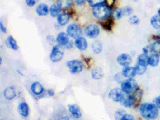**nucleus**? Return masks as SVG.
Segmentation results:
<instances>
[{"instance_id":"10","label":"nucleus","mask_w":160,"mask_h":120,"mask_svg":"<svg viewBox=\"0 0 160 120\" xmlns=\"http://www.w3.org/2000/svg\"><path fill=\"white\" fill-rule=\"evenodd\" d=\"M120 103L121 104L122 106L125 108H132L136 106L137 101L133 95H125V96Z\"/></svg>"},{"instance_id":"19","label":"nucleus","mask_w":160,"mask_h":120,"mask_svg":"<svg viewBox=\"0 0 160 120\" xmlns=\"http://www.w3.org/2000/svg\"><path fill=\"white\" fill-rule=\"evenodd\" d=\"M18 112L21 117H27L29 115V105L26 102H21L18 105Z\"/></svg>"},{"instance_id":"3","label":"nucleus","mask_w":160,"mask_h":120,"mask_svg":"<svg viewBox=\"0 0 160 120\" xmlns=\"http://www.w3.org/2000/svg\"><path fill=\"white\" fill-rule=\"evenodd\" d=\"M138 88L139 86L134 78H127L120 84V89L125 95H133Z\"/></svg>"},{"instance_id":"47","label":"nucleus","mask_w":160,"mask_h":120,"mask_svg":"<svg viewBox=\"0 0 160 120\" xmlns=\"http://www.w3.org/2000/svg\"><path fill=\"white\" fill-rule=\"evenodd\" d=\"M74 45H75V44H74V42H73L72 41H69V43H68L66 45L65 47H64V48H65V49H71L73 47Z\"/></svg>"},{"instance_id":"11","label":"nucleus","mask_w":160,"mask_h":120,"mask_svg":"<svg viewBox=\"0 0 160 120\" xmlns=\"http://www.w3.org/2000/svg\"><path fill=\"white\" fill-rule=\"evenodd\" d=\"M55 39H56L57 44H59V46L63 47H64L69 43V41H70L69 40V35L67 33H64V32L59 33L57 35V37Z\"/></svg>"},{"instance_id":"43","label":"nucleus","mask_w":160,"mask_h":120,"mask_svg":"<svg viewBox=\"0 0 160 120\" xmlns=\"http://www.w3.org/2000/svg\"><path fill=\"white\" fill-rule=\"evenodd\" d=\"M115 2H116V0H106V5L109 6V7H111V9L113 8V7H114V5H115Z\"/></svg>"},{"instance_id":"21","label":"nucleus","mask_w":160,"mask_h":120,"mask_svg":"<svg viewBox=\"0 0 160 120\" xmlns=\"http://www.w3.org/2000/svg\"><path fill=\"white\" fill-rule=\"evenodd\" d=\"M5 44L7 47L13 49V50L17 51L19 49V46L17 44V42L12 35H9L8 37H7V39L5 40Z\"/></svg>"},{"instance_id":"31","label":"nucleus","mask_w":160,"mask_h":120,"mask_svg":"<svg viewBox=\"0 0 160 120\" xmlns=\"http://www.w3.org/2000/svg\"><path fill=\"white\" fill-rule=\"evenodd\" d=\"M133 95L134 96L136 101H137V105H138V104H139V103H140V101L142 100V98H143V89L138 88V89H137V91H136L133 94Z\"/></svg>"},{"instance_id":"50","label":"nucleus","mask_w":160,"mask_h":120,"mask_svg":"<svg viewBox=\"0 0 160 120\" xmlns=\"http://www.w3.org/2000/svg\"><path fill=\"white\" fill-rule=\"evenodd\" d=\"M157 14L158 15H159V16L160 17V7L159 9H158V11H157Z\"/></svg>"},{"instance_id":"8","label":"nucleus","mask_w":160,"mask_h":120,"mask_svg":"<svg viewBox=\"0 0 160 120\" xmlns=\"http://www.w3.org/2000/svg\"><path fill=\"white\" fill-rule=\"evenodd\" d=\"M124 96L125 94L123 93L121 89L119 88H115L111 89L109 93V98L115 103H120Z\"/></svg>"},{"instance_id":"39","label":"nucleus","mask_w":160,"mask_h":120,"mask_svg":"<svg viewBox=\"0 0 160 120\" xmlns=\"http://www.w3.org/2000/svg\"><path fill=\"white\" fill-rule=\"evenodd\" d=\"M123 78H124V76L123 75V74H122V72H119V73L116 74L115 76V81H117V83H120V84H121L122 82L124 81Z\"/></svg>"},{"instance_id":"7","label":"nucleus","mask_w":160,"mask_h":120,"mask_svg":"<svg viewBox=\"0 0 160 120\" xmlns=\"http://www.w3.org/2000/svg\"><path fill=\"white\" fill-rule=\"evenodd\" d=\"M84 34L89 39H95L100 35V28L96 24H89L84 28Z\"/></svg>"},{"instance_id":"37","label":"nucleus","mask_w":160,"mask_h":120,"mask_svg":"<svg viewBox=\"0 0 160 120\" xmlns=\"http://www.w3.org/2000/svg\"><path fill=\"white\" fill-rule=\"evenodd\" d=\"M126 111L123 109H119L115 112V117L116 120H120L125 114H126Z\"/></svg>"},{"instance_id":"30","label":"nucleus","mask_w":160,"mask_h":120,"mask_svg":"<svg viewBox=\"0 0 160 120\" xmlns=\"http://www.w3.org/2000/svg\"><path fill=\"white\" fill-rule=\"evenodd\" d=\"M151 47L152 49V53L158 54L160 55V40L153 41L152 44H151Z\"/></svg>"},{"instance_id":"51","label":"nucleus","mask_w":160,"mask_h":120,"mask_svg":"<svg viewBox=\"0 0 160 120\" xmlns=\"http://www.w3.org/2000/svg\"><path fill=\"white\" fill-rule=\"evenodd\" d=\"M145 120H146V119H145Z\"/></svg>"},{"instance_id":"28","label":"nucleus","mask_w":160,"mask_h":120,"mask_svg":"<svg viewBox=\"0 0 160 120\" xmlns=\"http://www.w3.org/2000/svg\"><path fill=\"white\" fill-rule=\"evenodd\" d=\"M150 23H151V25L152 27L155 30H160V17L159 15L157 14V15L153 16L150 19Z\"/></svg>"},{"instance_id":"4","label":"nucleus","mask_w":160,"mask_h":120,"mask_svg":"<svg viewBox=\"0 0 160 120\" xmlns=\"http://www.w3.org/2000/svg\"><path fill=\"white\" fill-rule=\"evenodd\" d=\"M64 54V52L63 47H61L59 44L54 45L49 54V59L53 63H58L63 59Z\"/></svg>"},{"instance_id":"27","label":"nucleus","mask_w":160,"mask_h":120,"mask_svg":"<svg viewBox=\"0 0 160 120\" xmlns=\"http://www.w3.org/2000/svg\"><path fill=\"white\" fill-rule=\"evenodd\" d=\"M61 8H60L59 5H58L56 3L53 4V5L49 7V15L53 18L58 17V16L61 13Z\"/></svg>"},{"instance_id":"9","label":"nucleus","mask_w":160,"mask_h":120,"mask_svg":"<svg viewBox=\"0 0 160 120\" xmlns=\"http://www.w3.org/2000/svg\"><path fill=\"white\" fill-rule=\"evenodd\" d=\"M117 63L121 67H125L130 66L133 62L132 57L128 53H122L119 55L117 58Z\"/></svg>"},{"instance_id":"12","label":"nucleus","mask_w":160,"mask_h":120,"mask_svg":"<svg viewBox=\"0 0 160 120\" xmlns=\"http://www.w3.org/2000/svg\"><path fill=\"white\" fill-rule=\"evenodd\" d=\"M121 72L124 76V77H125V78H134L136 76H137L135 67H131V66L123 67Z\"/></svg>"},{"instance_id":"40","label":"nucleus","mask_w":160,"mask_h":120,"mask_svg":"<svg viewBox=\"0 0 160 120\" xmlns=\"http://www.w3.org/2000/svg\"><path fill=\"white\" fill-rule=\"evenodd\" d=\"M39 0H25V4L28 7H33L38 3Z\"/></svg>"},{"instance_id":"25","label":"nucleus","mask_w":160,"mask_h":120,"mask_svg":"<svg viewBox=\"0 0 160 120\" xmlns=\"http://www.w3.org/2000/svg\"><path fill=\"white\" fill-rule=\"evenodd\" d=\"M148 61H149V55H145V54L144 53L139 54L137 58V64L144 66V67H148Z\"/></svg>"},{"instance_id":"49","label":"nucleus","mask_w":160,"mask_h":120,"mask_svg":"<svg viewBox=\"0 0 160 120\" xmlns=\"http://www.w3.org/2000/svg\"><path fill=\"white\" fill-rule=\"evenodd\" d=\"M157 35L159 37V39H160V30H158V32H157Z\"/></svg>"},{"instance_id":"23","label":"nucleus","mask_w":160,"mask_h":120,"mask_svg":"<svg viewBox=\"0 0 160 120\" xmlns=\"http://www.w3.org/2000/svg\"><path fill=\"white\" fill-rule=\"evenodd\" d=\"M160 55L156 53H152L149 55L148 66L151 67H156L159 64Z\"/></svg>"},{"instance_id":"36","label":"nucleus","mask_w":160,"mask_h":120,"mask_svg":"<svg viewBox=\"0 0 160 120\" xmlns=\"http://www.w3.org/2000/svg\"><path fill=\"white\" fill-rule=\"evenodd\" d=\"M55 95V91L53 89H47L45 90V91L41 94V95L39 96L38 98H42L45 97H53Z\"/></svg>"},{"instance_id":"44","label":"nucleus","mask_w":160,"mask_h":120,"mask_svg":"<svg viewBox=\"0 0 160 120\" xmlns=\"http://www.w3.org/2000/svg\"><path fill=\"white\" fill-rule=\"evenodd\" d=\"M73 2L76 5L78 6H81L83 5V4L86 2V1H87V0H73Z\"/></svg>"},{"instance_id":"17","label":"nucleus","mask_w":160,"mask_h":120,"mask_svg":"<svg viewBox=\"0 0 160 120\" xmlns=\"http://www.w3.org/2000/svg\"><path fill=\"white\" fill-rule=\"evenodd\" d=\"M68 109H69V113H71L72 116L75 119H80L82 116V113L80 107L75 104H71L68 105Z\"/></svg>"},{"instance_id":"32","label":"nucleus","mask_w":160,"mask_h":120,"mask_svg":"<svg viewBox=\"0 0 160 120\" xmlns=\"http://www.w3.org/2000/svg\"><path fill=\"white\" fill-rule=\"evenodd\" d=\"M136 69V73L137 75H143L145 73L146 70H147V67H144V66H141L139 64H136L134 66Z\"/></svg>"},{"instance_id":"24","label":"nucleus","mask_w":160,"mask_h":120,"mask_svg":"<svg viewBox=\"0 0 160 120\" xmlns=\"http://www.w3.org/2000/svg\"><path fill=\"white\" fill-rule=\"evenodd\" d=\"M92 77L95 80H101L103 77L104 73L103 69L101 67H96L93 68L91 72Z\"/></svg>"},{"instance_id":"2","label":"nucleus","mask_w":160,"mask_h":120,"mask_svg":"<svg viewBox=\"0 0 160 120\" xmlns=\"http://www.w3.org/2000/svg\"><path fill=\"white\" fill-rule=\"evenodd\" d=\"M93 16L99 21H105L112 16V9L106 3L101 4L92 8Z\"/></svg>"},{"instance_id":"18","label":"nucleus","mask_w":160,"mask_h":120,"mask_svg":"<svg viewBox=\"0 0 160 120\" xmlns=\"http://www.w3.org/2000/svg\"><path fill=\"white\" fill-rule=\"evenodd\" d=\"M31 90L34 95L38 96V97L41 95L45 91V89H44L42 85L39 82H34V83H32Z\"/></svg>"},{"instance_id":"33","label":"nucleus","mask_w":160,"mask_h":120,"mask_svg":"<svg viewBox=\"0 0 160 120\" xmlns=\"http://www.w3.org/2000/svg\"><path fill=\"white\" fill-rule=\"evenodd\" d=\"M139 22H140V20H139V18L137 15H131V16H129V23L131 25H138Z\"/></svg>"},{"instance_id":"16","label":"nucleus","mask_w":160,"mask_h":120,"mask_svg":"<svg viewBox=\"0 0 160 120\" xmlns=\"http://www.w3.org/2000/svg\"><path fill=\"white\" fill-rule=\"evenodd\" d=\"M75 46L78 49L81 51H85L88 48V43L84 37H79L75 40Z\"/></svg>"},{"instance_id":"1","label":"nucleus","mask_w":160,"mask_h":120,"mask_svg":"<svg viewBox=\"0 0 160 120\" xmlns=\"http://www.w3.org/2000/svg\"><path fill=\"white\" fill-rule=\"evenodd\" d=\"M139 111L141 117L146 120H155L159 117V108L153 103H142Z\"/></svg>"},{"instance_id":"29","label":"nucleus","mask_w":160,"mask_h":120,"mask_svg":"<svg viewBox=\"0 0 160 120\" xmlns=\"http://www.w3.org/2000/svg\"><path fill=\"white\" fill-rule=\"evenodd\" d=\"M112 16L115 20H120L122 17H123L124 15L122 8H118V7L112 8Z\"/></svg>"},{"instance_id":"5","label":"nucleus","mask_w":160,"mask_h":120,"mask_svg":"<svg viewBox=\"0 0 160 120\" xmlns=\"http://www.w3.org/2000/svg\"><path fill=\"white\" fill-rule=\"evenodd\" d=\"M67 67L69 69L72 75H77L81 73L83 69V64L80 60H70L66 63Z\"/></svg>"},{"instance_id":"20","label":"nucleus","mask_w":160,"mask_h":120,"mask_svg":"<svg viewBox=\"0 0 160 120\" xmlns=\"http://www.w3.org/2000/svg\"><path fill=\"white\" fill-rule=\"evenodd\" d=\"M3 95L5 99H8V100H11V99H14V98L16 97V91L15 88L13 86L6 88V89L4 90Z\"/></svg>"},{"instance_id":"6","label":"nucleus","mask_w":160,"mask_h":120,"mask_svg":"<svg viewBox=\"0 0 160 120\" xmlns=\"http://www.w3.org/2000/svg\"><path fill=\"white\" fill-rule=\"evenodd\" d=\"M67 33L72 39H76L82 36L83 30L79 25H76V24H70L67 27Z\"/></svg>"},{"instance_id":"15","label":"nucleus","mask_w":160,"mask_h":120,"mask_svg":"<svg viewBox=\"0 0 160 120\" xmlns=\"http://www.w3.org/2000/svg\"><path fill=\"white\" fill-rule=\"evenodd\" d=\"M70 14L69 13L63 12V13H61L58 16L57 22L61 27H64V26L67 25L69 23V20H70Z\"/></svg>"},{"instance_id":"34","label":"nucleus","mask_w":160,"mask_h":120,"mask_svg":"<svg viewBox=\"0 0 160 120\" xmlns=\"http://www.w3.org/2000/svg\"><path fill=\"white\" fill-rule=\"evenodd\" d=\"M122 10H123L124 16H131L134 12V10L131 6H124L122 7Z\"/></svg>"},{"instance_id":"45","label":"nucleus","mask_w":160,"mask_h":120,"mask_svg":"<svg viewBox=\"0 0 160 120\" xmlns=\"http://www.w3.org/2000/svg\"><path fill=\"white\" fill-rule=\"evenodd\" d=\"M153 103L155 104L156 106H157L158 108L160 109V95L155 98L154 100H153Z\"/></svg>"},{"instance_id":"22","label":"nucleus","mask_w":160,"mask_h":120,"mask_svg":"<svg viewBox=\"0 0 160 120\" xmlns=\"http://www.w3.org/2000/svg\"><path fill=\"white\" fill-rule=\"evenodd\" d=\"M73 2V0H56V4L61 11H65L72 7Z\"/></svg>"},{"instance_id":"41","label":"nucleus","mask_w":160,"mask_h":120,"mask_svg":"<svg viewBox=\"0 0 160 120\" xmlns=\"http://www.w3.org/2000/svg\"><path fill=\"white\" fill-rule=\"evenodd\" d=\"M120 120H136L134 117L131 114H129V113H126L123 117V118Z\"/></svg>"},{"instance_id":"38","label":"nucleus","mask_w":160,"mask_h":120,"mask_svg":"<svg viewBox=\"0 0 160 120\" xmlns=\"http://www.w3.org/2000/svg\"><path fill=\"white\" fill-rule=\"evenodd\" d=\"M143 53L145 54V55H150L151 54L153 53H152L151 44L145 46V47H144L143 48Z\"/></svg>"},{"instance_id":"48","label":"nucleus","mask_w":160,"mask_h":120,"mask_svg":"<svg viewBox=\"0 0 160 120\" xmlns=\"http://www.w3.org/2000/svg\"><path fill=\"white\" fill-rule=\"evenodd\" d=\"M70 119H69V117H67V116H64V117H61L59 120H69Z\"/></svg>"},{"instance_id":"35","label":"nucleus","mask_w":160,"mask_h":120,"mask_svg":"<svg viewBox=\"0 0 160 120\" xmlns=\"http://www.w3.org/2000/svg\"><path fill=\"white\" fill-rule=\"evenodd\" d=\"M87 2L90 7H94L99 5H101V4L105 3L106 0H87Z\"/></svg>"},{"instance_id":"46","label":"nucleus","mask_w":160,"mask_h":120,"mask_svg":"<svg viewBox=\"0 0 160 120\" xmlns=\"http://www.w3.org/2000/svg\"><path fill=\"white\" fill-rule=\"evenodd\" d=\"M0 30H1L2 33H7V28L5 27V26L3 24L2 21H0Z\"/></svg>"},{"instance_id":"42","label":"nucleus","mask_w":160,"mask_h":120,"mask_svg":"<svg viewBox=\"0 0 160 120\" xmlns=\"http://www.w3.org/2000/svg\"><path fill=\"white\" fill-rule=\"evenodd\" d=\"M47 41L49 44H53L54 42L56 41V39H55L53 35H48L47 36Z\"/></svg>"},{"instance_id":"13","label":"nucleus","mask_w":160,"mask_h":120,"mask_svg":"<svg viewBox=\"0 0 160 120\" xmlns=\"http://www.w3.org/2000/svg\"><path fill=\"white\" fill-rule=\"evenodd\" d=\"M115 19H114L112 16L109 19L105 20V21H99L100 25L101 26L103 30H105L107 32H111L112 30L113 26L115 25Z\"/></svg>"},{"instance_id":"14","label":"nucleus","mask_w":160,"mask_h":120,"mask_svg":"<svg viewBox=\"0 0 160 120\" xmlns=\"http://www.w3.org/2000/svg\"><path fill=\"white\" fill-rule=\"evenodd\" d=\"M35 12L39 16H45L49 14V7L45 3H40L36 6Z\"/></svg>"},{"instance_id":"26","label":"nucleus","mask_w":160,"mask_h":120,"mask_svg":"<svg viewBox=\"0 0 160 120\" xmlns=\"http://www.w3.org/2000/svg\"><path fill=\"white\" fill-rule=\"evenodd\" d=\"M92 50L93 51V53L96 54V55H98L101 54L103 51V44L101 41H95L93 43H92L91 45Z\"/></svg>"}]
</instances>
